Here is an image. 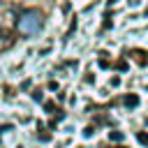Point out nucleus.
<instances>
[{
    "label": "nucleus",
    "instance_id": "1",
    "mask_svg": "<svg viewBox=\"0 0 148 148\" xmlns=\"http://www.w3.org/2000/svg\"><path fill=\"white\" fill-rule=\"evenodd\" d=\"M42 23H44L42 12H37V9H28V12L18 18V30H21L23 35H32V32H37V30L42 28Z\"/></svg>",
    "mask_w": 148,
    "mask_h": 148
},
{
    "label": "nucleus",
    "instance_id": "2",
    "mask_svg": "<svg viewBox=\"0 0 148 148\" xmlns=\"http://www.w3.org/2000/svg\"><path fill=\"white\" fill-rule=\"evenodd\" d=\"M14 42H16L14 30L12 28H0V49H9Z\"/></svg>",
    "mask_w": 148,
    "mask_h": 148
},
{
    "label": "nucleus",
    "instance_id": "3",
    "mask_svg": "<svg viewBox=\"0 0 148 148\" xmlns=\"http://www.w3.org/2000/svg\"><path fill=\"white\" fill-rule=\"evenodd\" d=\"M132 56H134V60H136L141 67H146V65H148V51H143V49L139 51V49H136V51H132Z\"/></svg>",
    "mask_w": 148,
    "mask_h": 148
},
{
    "label": "nucleus",
    "instance_id": "4",
    "mask_svg": "<svg viewBox=\"0 0 148 148\" xmlns=\"http://www.w3.org/2000/svg\"><path fill=\"white\" fill-rule=\"evenodd\" d=\"M123 104H125V106H136V104H139V97H136V95H125V97H123Z\"/></svg>",
    "mask_w": 148,
    "mask_h": 148
},
{
    "label": "nucleus",
    "instance_id": "5",
    "mask_svg": "<svg viewBox=\"0 0 148 148\" xmlns=\"http://www.w3.org/2000/svg\"><path fill=\"white\" fill-rule=\"evenodd\" d=\"M136 139H139L143 146H148V134H146V132H139V134H136Z\"/></svg>",
    "mask_w": 148,
    "mask_h": 148
},
{
    "label": "nucleus",
    "instance_id": "6",
    "mask_svg": "<svg viewBox=\"0 0 148 148\" xmlns=\"http://www.w3.org/2000/svg\"><path fill=\"white\" fill-rule=\"evenodd\" d=\"M109 136H111V139H113V141H118V139H123V134H120V132H111V134H109Z\"/></svg>",
    "mask_w": 148,
    "mask_h": 148
},
{
    "label": "nucleus",
    "instance_id": "7",
    "mask_svg": "<svg viewBox=\"0 0 148 148\" xmlns=\"http://www.w3.org/2000/svg\"><path fill=\"white\" fill-rule=\"evenodd\" d=\"M53 109H56V106H53V102H46V111H49V113H53Z\"/></svg>",
    "mask_w": 148,
    "mask_h": 148
}]
</instances>
